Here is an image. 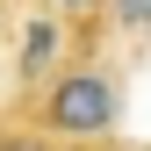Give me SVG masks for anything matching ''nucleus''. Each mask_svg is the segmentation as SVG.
Listing matches in <instances>:
<instances>
[{"label":"nucleus","instance_id":"3","mask_svg":"<svg viewBox=\"0 0 151 151\" xmlns=\"http://www.w3.org/2000/svg\"><path fill=\"white\" fill-rule=\"evenodd\" d=\"M115 14H122L129 29H151V0H115Z\"/></svg>","mask_w":151,"mask_h":151},{"label":"nucleus","instance_id":"4","mask_svg":"<svg viewBox=\"0 0 151 151\" xmlns=\"http://www.w3.org/2000/svg\"><path fill=\"white\" fill-rule=\"evenodd\" d=\"M0 151H58V144H43V137H0Z\"/></svg>","mask_w":151,"mask_h":151},{"label":"nucleus","instance_id":"5","mask_svg":"<svg viewBox=\"0 0 151 151\" xmlns=\"http://www.w3.org/2000/svg\"><path fill=\"white\" fill-rule=\"evenodd\" d=\"M65 7H93V0H65Z\"/></svg>","mask_w":151,"mask_h":151},{"label":"nucleus","instance_id":"2","mask_svg":"<svg viewBox=\"0 0 151 151\" xmlns=\"http://www.w3.org/2000/svg\"><path fill=\"white\" fill-rule=\"evenodd\" d=\"M50 50H58V29L36 22V29L22 36V72H43V65H50Z\"/></svg>","mask_w":151,"mask_h":151},{"label":"nucleus","instance_id":"1","mask_svg":"<svg viewBox=\"0 0 151 151\" xmlns=\"http://www.w3.org/2000/svg\"><path fill=\"white\" fill-rule=\"evenodd\" d=\"M115 79L108 72H93V65H72V72H58L50 79V93H43V129H58V137H72V144H93V137H108L115 129Z\"/></svg>","mask_w":151,"mask_h":151}]
</instances>
